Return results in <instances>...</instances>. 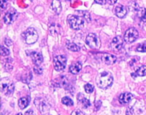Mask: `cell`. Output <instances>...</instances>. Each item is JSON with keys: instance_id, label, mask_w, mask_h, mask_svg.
I'll return each instance as SVG.
<instances>
[{"instance_id": "obj_1", "label": "cell", "mask_w": 146, "mask_h": 115, "mask_svg": "<svg viewBox=\"0 0 146 115\" xmlns=\"http://www.w3.org/2000/svg\"><path fill=\"white\" fill-rule=\"evenodd\" d=\"M96 81V84L100 88L105 90L113 84V78L108 72H102L97 76Z\"/></svg>"}, {"instance_id": "obj_2", "label": "cell", "mask_w": 146, "mask_h": 115, "mask_svg": "<svg viewBox=\"0 0 146 115\" xmlns=\"http://www.w3.org/2000/svg\"><path fill=\"white\" fill-rule=\"evenodd\" d=\"M67 21L72 29L75 30L81 29L85 27V19L83 17L78 15H69L67 17Z\"/></svg>"}, {"instance_id": "obj_3", "label": "cell", "mask_w": 146, "mask_h": 115, "mask_svg": "<svg viewBox=\"0 0 146 115\" xmlns=\"http://www.w3.org/2000/svg\"><path fill=\"white\" fill-rule=\"evenodd\" d=\"M1 90L2 93L7 96L12 95L15 90L13 82L7 78H2L1 79Z\"/></svg>"}, {"instance_id": "obj_4", "label": "cell", "mask_w": 146, "mask_h": 115, "mask_svg": "<svg viewBox=\"0 0 146 115\" xmlns=\"http://www.w3.org/2000/svg\"><path fill=\"white\" fill-rule=\"evenodd\" d=\"M23 39L27 44L35 43L38 39V33L32 27H30L22 34Z\"/></svg>"}, {"instance_id": "obj_5", "label": "cell", "mask_w": 146, "mask_h": 115, "mask_svg": "<svg viewBox=\"0 0 146 115\" xmlns=\"http://www.w3.org/2000/svg\"><path fill=\"white\" fill-rule=\"evenodd\" d=\"M86 42L88 46L94 49H99L101 46V42L98 36L94 33H90L87 35Z\"/></svg>"}, {"instance_id": "obj_6", "label": "cell", "mask_w": 146, "mask_h": 115, "mask_svg": "<svg viewBox=\"0 0 146 115\" xmlns=\"http://www.w3.org/2000/svg\"><path fill=\"white\" fill-rule=\"evenodd\" d=\"M139 36L137 30L135 28H129L126 31L124 34V40L128 43H131L135 42Z\"/></svg>"}, {"instance_id": "obj_7", "label": "cell", "mask_w": 146, "mask_h": 115, "mask_svg": "<svg viewBox=\"0 0 146 115\" xmlns=\"http://www.w3.org/2000/svg\"><path fill=\"white\" fill-rule=\"evenodd\" d=\"M66 58L63 55L57 56L54 58L53 64H54V68L57 71H61L63 70L66 67Z\"/></svg>"}, {"instance_id": "obj_8", "label": "cell", "mask_w": 146, "mask_h": 115, "mask_svg": "<svg viewBox=\"0 0 146 115\" xmlns=\"http://www.w3.org/2000/svg\"><path fill=\"white\" fill-rule=\"evenodd\" d=\"M110 47H111V49L113 51H115V53H119L123 48V39L121 38V37H120V36L114 37L111 42Z\"/></svg>"}, {"instance_id": "obj_9", "label": "cell", "mask_w": 146, "mask_h": 115, "mask_svg": "<svg viewBox=\"0 0 146 115\" xmlns=\"http://www.w3.org/2000/svg\"><path fill=\"white\" fill-rule=\"evenodd\" d=\"M17 16H18V13L16 10L13 8H11L5 14L4 17V22L7 24H11L16 20Z\"/></svg>"}, {"instance_id": "obj_10", "label": "cell", "mask_w": 146, "mask_h": 115, "mask_svg": "<svg viewBox=\"0 0 146 115\" xmlns=\"http://www.w3.org/2000/svg\"><path fill=\"white\" fill-rule=\"evenodd\" d=\"M36 107L42 113H46L49 109H50V106L49 104L42 98H36L35 101Z\"/></svg>"}, {"instance_id": "obj_11", "label": "cell", "mask_w": 146, "mask_h": 115, "mask_svg": "<svg viewBox=\"0 0 146 115\" xmlns=\"http://www.w3.org/2000/svg\"><path fill=\"white\" fill-rule=\"evenodd\" d=\"M101 60L106 65H111L116 61V57L110 53H102L101 56Z\"/></svg>"}, {"instance_id": "obj_12", "label": "cell", "mask_w": 146, "mask_h": 115, "mask_svg": "<svg viewBox=\"0 0 146 115\" xmlns=\"http://www.w3.org/2000/svg\"><path fill=\"white\" fill-rule=\"evenodd\" d=\"M115 14L118 18H123L127 13V8L122 5H117L115 8Z\"/></svg>"}, {"instance_id": "obj_13", "label": "cell", "mask_w": 146, "mask_h": 115, "mask_svg": "<svg viewBox=\"0 0 146 115\" xmlns=\"http://www.w3.org/2000/svg\"><path fill=\"white\" fill-rule=\"evenodd\" d=\"M31 57H32V61L36 65H40L42 62H43V57H42L40 52H32L31 53Z\"/></svg>"}, {"instance_id": "obj_14", "label": "cell", "mask_w": 146, "mask_h": 115, "mask_svg": "<svg viewBox=\"0 0 146 115\" xmlns=\"http://www.w3.org/2000/svg\"><path fill=\"white\" fill-rule=\"evenodd\" d=\"M133 96L131 93H129V92H126V93L121 94V96L119 98V102L120 104L125 105V104H129L130 101L132 99Z\"/></svg>"}, {"instance_id": "obj_15", "label": "cell", "mask_w": 146, "mask_h": 115, "mask_svg": "<svg viewBox=\"0 0 146 115\" xmlns=\"http://www.w3.org/2000/svg\"><path fill=\"white\" fill-rule=\"evenodd\" d=\"M52 9L56 14H59L62 10V5L59 0H53L52 2Z\"/></svg>"}, {"instance_id": "obj_16", "label": "cell", "mask_w": 146, "mask_h": 115, "mask_svg": "<svg viewBox=\"0 0 146 115\" xmlns=\"http://www.w3.org/2000/svg\"><path fill=\"white\" fill-rule=\"evenodd\" d=\"M82 68V65L80 62H76L74 63L70 66V71L72 74H78L80 73Z\"/></svg>"}, {"instance_id": "obj_17", "label": "cell", "mask_w": 146, "mask_h": 115, "mask_svg": "<svg viewBox=\"0 0 146 115\" xmlns=\"http://www.w3.org/2000/svg\"><path fill=\"white\" fill-rule=\"evenodd\" d=\"M29 103V99L28 98H22L18 100V106L21 109H24L27 108Z\"/></svg>"}, {"instance_id": "obj_18", "label": "cell", "mask_w": 146, "mask_h": 115, "mask_svg": "<svg viewBox=\"0 0 146 115\" xmlns=\"http://www.w3.org/2000/svg\"><path fill=\"white\" fill-rule=\"evenodd\" d=\"M66 47L68 48L69 50L72 51H79V48H78V45L75 43H72V42L69 41V40L66 41Z\"/></svg>"}, {"instance_id": "obj_19", "label": "cell", "mask_w": 146, "mask_h": 115, "mask_svg": "<svg viewBox=\"0 0 146 115\" xmlns=\"http://www.w3.org/2000/svg\"><path fill=\"white\" fill-rule=\"evenodd\" d=\"M137 15L142 21L146 23V9L140 8L137 12Z\"/></svg>"}, {"instance_id": "obj_20", "label": "cell", "mask_w": 146, "mask_h": 115, "mask_svg": "<svg viewBox=\"0 0 146 115\" xmlns=\"http://www.w3.org/2000/svg\"><path fill=\"white\" fill-rule=\"evenodd\" d=\"M134 75H137L138 76H144L146 75V66L145 65H143L141 66L139 68L137 69L136 72L135 73Z\"/></svg>"}, {"instance_id": "obj_21", "label": "cell", "mask_w": 146, "mask_h": 115, "mask_svg": "<svg viewBox=\"0 0 146 115\" xmlns=\"http://www.w3.org/2000/svg\"><path fill=\"white\" fill-rule=\"evenodd\" d=\"M137 51L139 52H146V40L139 43L137 47Z\"/></svg>"}, {"instance_id": "obj_22", "label": "cell", "mask_w": 146, "mask_h": 115, "mask_svg": "<svg viewBox=\"0 0 146 115\" xmlns=\"http://www.w3.org/2000/svg\"><path fill=\"white\" fill-rule=\"evenodd\" d=\"M62 104H64L66 106H73V101L70 98H67V97H64L63 98L62 100Z\"/></svg>"}, {"instance_id": "obj_23", "label": "cell", "mask_w": 146, "mask_h": 115, "mask_svg": "<svg viewBox=\"0 0 146 115\" xmlns=\"http://www.w3.org/2000/svg\"><path fill=\"white\" fill-rule=\"evenodd\" d=\"M78 100L81 102L82 105H83V107H84V108H88V107H89L90 105H91L89 100L87 98H83L82 99L78 98Z\"/></svg>"}, {"instance_id": "obj_24", "label": "cell", "mask_w": 146, "mask_h": 115, "mask_svg": "<svg viewBox=\"0 0 146 115\" xmlns=\"http://www.w3.org/2000/svg\"><path fill=\"white\" fill-rule=\"evenodd\" d=\"M9 54H10V51H9L8 49L7 48H5V46H3V45H2L1 46V55L2 57H5V56H7Z\"/></svg>"}, {"instance_id": "obj_25", "label": "cell", "mask_w": 146, "mask_h": 115, "mask_svg": "<svg viewBox=\"0 0 146 115\" xmlns=\"http://www.w3.org/2000/svg\"><path fill=\"white\" fill-rule=\"evenodd\" d=\"M85 90H86V93H91V92H93L94 91V87L93 85H91L90 84H87L85 85Z\"/></svg>"}, {"instance_id": "obj_26", "label": "cell", "mask_w": 146, "mask_h": 115, "mask_svg": "<svg viewBox=\"0 0 146 115\" xmlns=\"http://www.w3.org/2000/svg\"><path fill=\"white\" fill-rule=\"evenodd\" d=\"M34 71H35L36 74H41L42 73V69L39 65H36V66L34 68Z\"/></svg>"}, {"instance_id": "obj_27", "label": "cell", "mask_w": 146, "mask_h": 115, "mask_svg": "<svg viewBox=\"0 0 146 115\" xmlns=\"http://www.w3.org/2000/svg\"><path fill=\"white\" fill-rule=\"evenodd\" d=\"M7 5V0H1V8L5 9Z\"/></svg>"}, {"instance_id": "obj_28", "label": "cell", "mask_w": 146, "mask_h": 115, "mask_svg": "<svg viewBox=\"0 0 146 115\" xmlns=\"http://www.w3.org/2000/svg\"><path fill=\"white\" fill-rule=\"evenodd\" d=\"M71 115H85V114L81 112V111L78 110V109H77V110L74 111V112L71 114Z\"/></svg>"}, {"instance_id": "obj_29", "label": "cell", "mask_w": 146, "mask_h": 115, "mask_svg": "<svg viewBox=\"0 0 146 115\" xmlns=\"http://www.w3.org/2000/svg\"><path fill=\"white\" fill-rule=\"evenodd\" d=\"M95 2L99 5H105L106 2V0H94Z\"/></svg>"}, {"instance_id": "obj_30", "label": "cell", "mask_w": 146, "mask_h": 115, "mask_svg": "<svg viewBox=\"0 0 146 115\" xmlns=\"http://www.w3.org/2000/svg\"><path fill=\"white\" fill-rule=\"evenodd\" d=\"M5 44L7 45V46H10V45L13 44V43H12V41L10 40V39H5Z\"/></svg>"}, {"instance_id": "obj_31", "label": "cell", "mask_w": 146, "mask_h": 115, "mask_svg": "<svg viewBox=\"0 0 146 115\" xmlns=\"http://www.w3.org/2000/svg\"><path fill=\"white\" fill-rule=\"evenodd\" d=\"M106 2H108L109 5H115V4L116 3L117 0H106Z\"/></svg>"}, {"instance_id": "obj_32", "label": "cell", "mask_w": 146, "mask_h": 115, "mask_svg": "<svg viewBox=\"0 0 146 115\" xmlns=\"http://www.w3.org/2000/svg\"><path fill=\"white\" fill-rule=\"evenodd\" d=\"M17 115H22V114L21 113H19V114H18Z\"/></svg>"}]
</instances>
